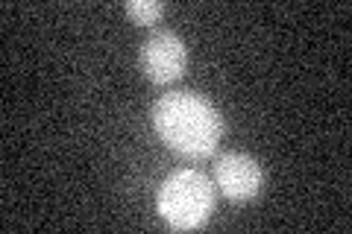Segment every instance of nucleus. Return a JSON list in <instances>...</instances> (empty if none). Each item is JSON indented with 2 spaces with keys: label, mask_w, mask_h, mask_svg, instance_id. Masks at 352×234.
<instances>
[{
  "label": "nucleus",
  "mask_w": 352,
  "mask_h": 234,
  "mask_svg": "<svg viewBox=\"0 0 352 234\" xmlns=\"http://www.w3.org/2000/svg\"><path fill=\"white\" fill-rule=\"evenodd\" d=\"M153 126L170 150L188 159L212 155L223 135V117L197 91H170L153 108Z\"/></svg>",
  "instance_id": "obj_1"
},
{
  "label": "nucleus",
  "mask_w": 352,
  "mask_h": 234,
  "mask_svg": "<svg viewBox=\"0 0 352 234\" xmlns=\"http://www.w3.org/2000/svg\"><path fill=\"white\" fill-rule=\"evenodd\" d=\"M214 185L200 170H176L159 191V214L173 229H200L212 217Z\"/></svg>",
  "instance_id": "obj_2"
},
{
  "label": "nucleus",
  "mask_w": 352,
  "mask_h": 234,
  "mask_svg": "<svg viewBox=\"0 0 352 234\" xmlns=\"http://www.w3.org/2000/svg\"><path fill=\"white\" fill-rule=\"evenodd\" d=\"M185 62H188V50L185 41L170 30L153 32L141 47V68H144L147 80L168 85L176 82L185 73Z\"/></svg>",
  "instance_id": "obj_3"
},
{
  "label": "nucleus",
  "mask_w": 352,
  "mask_h": 234,
  "mask_svg": "<svg viewBox=\"0 0 352 234\" xmlns=\"http://www.w3.org/2000/svg\"><path fill=\"white\" fill-rule=\"evenodd\" d=\"M214 179L223 196L244 202V199H252L261 191V167L244 152H226L214 164Z\"/></svg>",
  "instance_id": "obj_4"
},
{
  "label": "nucleus",
  "mask_w": 352,
  "mask_h": 234,
  "mask_svg": "<svg viewBox=\"0 0 352 234\" xmlns=\"http://www.w3.org/2000/svg\"><path fill=\"white\" fill-rule=\"evenodd\" d=\"M162 12H164V6L159 0H129L126 3V15L135 21V24H156Z\"/></svg>",
  "instance_id": "obj_5"
}]
</instances>
